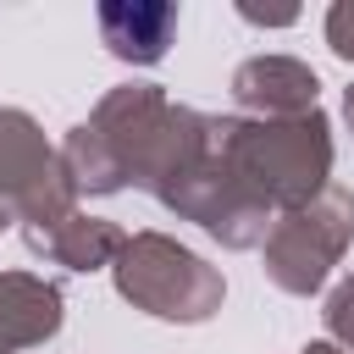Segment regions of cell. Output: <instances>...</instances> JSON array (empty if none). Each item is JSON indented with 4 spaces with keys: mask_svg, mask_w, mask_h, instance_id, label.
<instances>
[{
    "mask_svg": "<svg viewBox=\"0 0 354 354\" xmlns=\"http://www.w3.org/2000/svg\"><path fill=\"white\" fill-rule=\"evenodd\" d=\"M216 144L232 171V183L266 205L271 216L304 210L315 194H326L332 177V122L321 111L304 116H216Z\"/></svg>",
    "mask_w": 354,
    "mask_h": 354,
    "instance_id": "1",
    "label": "cell"
},
{
    "mask_svg": "<svg viewBox=\"0 0 354 354\" xmlns=\"http://www.w3.org/2000/svg\"><path fill=\"white\" fill-rule=\"evenodd\" d=\"M166 111H171V100L155 83L111 88L94 105V116L77 122L66 133V144H61V166H66L72 188L77 194H116V188H127L138 160H144V149H149V138L160 133Z\"/></svg>",
    "mask_w": 354,
    "mask_h": 354,
    "instance_id": "2",
    "label": "cell"
},
{
    "mask_svg": "<svg viewBox=\"0 0 354 354\" xmlns=\"http://www.w3.org/2000/svg\"><path fill=\"white\" fill-rule=\"evenodd\" d=\"M111 277H116V293L133 310H144L155 321H177V326L210 321L227 299L221 271L166 232H127Z\"/></svg>",
    "mask_w": 354,
    "mask_h": 354,
    "instance_id": "3",
    "label": "cell"
},
{
    "mask_svg": "<svg viewBox=\"0 0 354 354\" xmlns=\"http://www.w3.org/2000/svg\"><path fill=\"white\" fill-rule=\"evenodd\" d=\"M348 238H354V194L337 188V183H326V194H315L304 210H288V216L271 221V232L260 243L266 277L282 293L310 299V293L326 288V277L343 260Z\"/></svg>",
    "mask_w": 354,
    "mask_h": 354,
    "instance_id": "4",
    "label": "cell"
},
{
    "mask_svg": "<svg viewBox=\"0 0 354 354\" xmlns=\"http://www.w3.org/2000/svg\"><path fill=\"white\" fill-rule=\"evenodd\" d=\"M0 210H11L22 238H39L77 210V188L61 166V149H50L39 122L11 105L0 111Z\"/></svg>",
    "mask_w": 354,
    "mask_h": 354,
    "instance_id": "5",
    "label": "cell"
},
{
    "mask_svg": "<svg viewBox=\"0 0 354 354\" xmlns=\"http://www.w3.org/2000/svg\"><path fill=\"white\" fill-rule=\"evenodd\" d=\"M160 205H166L171 216L205 227V232H210L216 243H227V249H260L266 232H271V221H277L266 205H254V199L232 183V171H227V160H221V144H210V155L194 160V166L160 194Z\"/></svg>",
    "mask_w": 354,
    "mask_h": 354,
    "instance_id": "6",
    "label": "cell"
},
{
    "mask_svg": "<svg viewBox=\"0 0 354 354\" xmlns=\"http://www.w3.org/2000/svg\"><path fill=\"white\" fill-rule=\"evenodd\" d=\"M232 100H238L243 116H266V122L304 116V111H321L315 105L321 100V77L293 55H254V61H243L232 72Z\"/></svg>",
    "mask_w": 354,
    "mask_h": 354,
    "instance_id": "7",
    "label": "cell"
},
{
    "mask_svg": "<svg viewBox=\"0 0 354 354\" xmlns=\"http://www.w3.org/2000/svg\"><path fill=\"white\" fill-rule=\"evenodd\" d=\"M61 315H66V299L55 282L33 271H0V354L50 343L61 332Z\"/></svg>",
    "mask_w": 354,
    "mask_h": 354,
    "instance_id": "8",
    "label": "cell"
},
{
    "mask_svg": "<svg viewBox=\"0 0 354 354\" xmlns=\"http://www.w3.org/2000/svg\"><path fill=\"white\" fill-rule=\"evenodd\" d=\"M171 33H177V6H166V0H111V6H100V39L116 61L155 66L171 50Z\"/></svg>",
    "mask_w": 354,
    "mask_h": 354,
    "instance_id": "9",
    "label": "cell"
},
{
    "mask_svg": "<svg viewBox=\"0 0 354 354\" xmlns=\"http://www.w3.org/2000/svg\"><path fill=\"white\" fill-rule=\"evenodd\" d=\"M122 243H127V232H122L116 221H105V216H83V210H72V216L55 221L50 232L28 238L33 254H44V260H55V266H66V271H100V266H116Z\"/></svg>",
    "mask_w": 354,
    "mask_h": 354,
    "instance_id": "10",
    "label": "cell"
},
{
    "mask_svg": "<svg viewBox=\"0 0 354 354\" xmlns=\"http://www.w3.org/2000/svg\"><path fill=\"white\" fill-rule=\"evenodd\" d=\"M321 321H326V343H332V348H343V354H354V271L326 293Z\"/></svg>",
    "mask_w": 354,
    "mask_h": 354,
    "instance_id": "11",
    "label": "cell"
},
{
    "mask_svg": "<svg viewBox=\"0 0 354 354\" xmlns=\"http://www.w3.org/2000/svg\"><path fill=\"white\" fill-rule=\"evenodd\" d=\"M326 44H332V55L354 61V0H337L326 11Z\"/></svg>",
    "mask_w": 354,
    "mask_h": 354,
    "instance_id": "12",
    "label": "cell"
},
{
    "mask_svg": "<svg viewBox=\"0 0 354 354\" xmlns=\"http://www.w3.org/2000/svg\"><path fill=\"white\" fill-rule=\"evenodd\" d=\"M238 17H249V22H271V28H288L299 11H260V6H238Z\"/></svg>",
    "mask_w": 354,
    "mask_h": 354,
    "instance_id": "13",
    "label": "cell"
},
{
    "mask_svg": "<svg viewBox=\"0 0 354 354\" xmlns=\"http://www.w3.org/2000/svg\"><path fill=\"white\" fill-rule=\"evenodd\" d=\"M343 116H348V127H354V88L343 94Z\"/></svg>",
    "mask_w": 354,
    "mask_h": 354,
    "instance_id": "14",
    "label": "cell"
}]
</instances>
